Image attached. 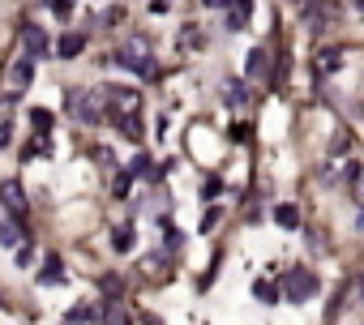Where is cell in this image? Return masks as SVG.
<instances>
[{
	"label": "cell",
	"mask_w": 364,
	"mask_h": 325,
	"mask_svg": "<svg viewBox=\"0 0 364 325\" xmlns=\"http://www.w3.org/2000/svg\"><path fill=\"white\" fill-rule=\"evenodd\" d=\"M112 65H120V69H129V73H137V77H154L159 73V65L150 60V43L137 34V39H129V43H120L112 56H108Z\"/></svg>",
	"instance_id": "cell-1"
},
{
	"label": "cell",
	"mask_w": 364,
	"mask_h": 325,
	"mask_svg": "<svg viewBox=\"0 0 364 325\" xmlns=\"http://www.w3.org/2000/svg\"><path fill=\"white\" fill-rule=\"evenodd\" d=\"M318 291H322L318 269H308V265H291L287 274H283V300H287V304H304V300H313Z\"/></svg>",
	"instance_id": "cell-2"
},
{
	"label": "cell",
	"mask_w": 364,
	"mask_h": 325,
	"mask_svg": "<svg viewBox=\"0 0 364 325\" xmlns=\"http://www.w3.org/2000/svg\"><path fill=\"white\" fill-rule=\"evenodd\" d=\"M99 103H103V112H112V120H116V116L137 112V107H142V94H137L133 86H103V90H99Z\"/></svg>",
	"instance_id": "cell-3"
},
{
	"label": "cell",
	"mask_w": 364,
	"mask_h": 325,
	"mask_svg": "<svg viewBox=\"0 0 364 325\" xmlns=\"http://www.w3.org/2000/svg\"><path fill=\"white\" fill-rule=\"evenodd\" d=\"M65 107H69V116H73L77 125H99V120H103V103H99V90H69Z\"/></svg>",
	"instance_id": "cell-4"
},
{
	"label": "cell",
	"mask_w": 364,
	"mask_h": 325,
	"mask_svg": "<svg viewBox=\"0 0 364 325\" xmlns=\"http://www.w3.org/2000/svg\"><path fill=\"white\" fill-rule=\"evenodd\" d=\"M18 39H22V60H30V65L43 60V56H47V47H51V43H47V30L34 26V22H22Z\"/></svg>",
	"instance_id": "cell-5"
},
{
	"label": "cell",
	"mask_w": 364,
	"mask_h": 325,
	"mask_svg": "<svg viewBox=\"0 0 364 325\" xmlns=\"http://www.w3.org/2000/svg\"><path fill=\"white\" fill-rule=\"evenodd\" d=\"M0 201H5V210H9V214H18V219H26L30 201H26V189H22L18 180H5V184H0Z\"/></svg>",
	"instance_id": "cell-6"
},
{
	"label": "cell",
	"mask_w": 364,
	"mask_h": 325,
	"mask_svg": "<svg viewBox=\"0 0 364 325\" xmlns=\"http://www.w3.org/2000/svg\"><path fill=\"white\" fill-rule=\"evenodd\" d=\"M326 22H330L326 0H304V26L308 30H326Z\"/></svg>",
	"instance_id": "cell-7"
},
{
	"label": "cell",
	"mask_w": 364,
	"mask_h": 325,
	"mask_svg": "<svg viewBox=\"0 0 364 325\" xmlns=\"http://www.w3.org/2000/svg\"><path fill=\"white\" fill-rule=\"evenodd\" d=\"M82 51H86V34H82V30L61 34V43H56V56H61V60H73V56H82Z\"/></svg>",
	"instance_id": "cell-8"
},
{
	"label": "cell",
	"mask_w": 364,
	"mask_h": 325,
	"mask_svg": "<svg viewBox=\"0 0 364 325\" xmlns=\"http://www.w3.org/2000/svg\"><path fill=\"white\" fill-rule=\"evenodd\" d=\"M56 283H65V261L51 253V257L43 261V269H39V287H56Z\"/></svg>",
	"instance_id": "cell-9"
},
{
	"label": "cell",
	"mask_w": 364,
	"mask_h": 325,
	"mask_svg": "<svg viewBox=\"0 0 364 325\" xmlns=\"http://www.w3.org/2000/svg\"><path fill=\"white\" fill-rule=\"evenodd\" d=\"M339 65H343V51H339V47H322V51H318V60H313L318 77H330V73H339Z\"/></svg>",
	"instance_id": "cell-10"
},
{
	"label": "cell",
	"mask_w": 364,
	"mask_h": 325,
	"mask_svg": "<svg viewBox=\"0 0 364 325\" xmlns=\"http://www.w3.org/2000/svg\"><path fill=\"white\" fill-rule=\"evenodd\" d=\"M30 77H34V65H30V60H22V56H18V60H13V65H9V86H13V90H18V94H22V90H26V86H30Z\"/></svg>",
	"instance_id": "cell-11"
},
{
	"label": "cell",
	"mask_w": 364,
	"mask_h": 325,
	"mask_svg": "<svg viewBox=\"0 0 364 325\" xmlns=\"http://www.w3.org/2000/svg\"><path fill=\"white\" fill-rule=\"evenodd\" d=\"M227 30H244L249 26V13H253V0H227Z\"/></svg>",
	"instance_id": "cell-12"
},
{
	"label": "cell",
	"mask_w": 364,
	"mask_h": 325,
	"mask_svg": "<svg viewBox=\"0 0 364 325\" xmlns=\"http://www.w3.org/2000/svg\"><path fill=\"white\" fill-rule=\"evenodd\" d=\"M347 193L356 205H364V162H351L347 167Z\"/></svg>",
	"instance_id": "cell-13"
},
{
	"label": "cell",
	"mask_w": 364,
	"mask_h": 325,
	"mask_svg": "<svg viewBox=\"0 0 364 325\" xmlns=\"http://www.w3.org/2000/svg\"><path fill=\"white\" fill-rule=\"evenodd\" d=\"M22 240H30V231H22V227H18V219H5V223H0V244L18 248Z\"/></svg>",
	"instance_id": "cell-14"
},
{
	"label": "cell",
	"mask_w": 364,
	"mask_h": 325,
	"mask_svg": "<svg viewBox=\"0 0 364 325\" xmlns=\"http://www.w3.org/2000/svg\"><path fill=\"white\" fill-rule=\"evenodd\" d=\"M275 223H279V227H287V231H296V227H300V210H296L291 201L275 205Z\"/></svg>",
	"instance_id": "cell-15"
},
{
	"label": "cell",
	"mask_w": 364,
	"mask_h": 325,
	"mask_svg": "<svg viewBox=\"0 0 364 325\" xmlns=\"http://www.w3.org/2000/svg\"><path fill=\"white\" fill-rule=\"evenodd\" d=\"M116 125H120V133H125L129 141H142V133H146V129H142V116H137V112H129V116H116Z\"/></svg>",
	"instance_id": "cell-16"
},
{
	"label": "cell",
	"mask_w": 364,
	"mask_h": 325,
	"mask_svg": "<svg viewBox=\"0 0 364 325\" xmlns=\"http://www.w3.org/2000/svg\"><path fill=\"white\" fill-rule=\"evenodd\" d=\"M47 150H51V133H34V137H30V141L22 146V158L30 162L34 154H47Z\"/></svg>",
	"instance_id": "cell-17"
},
{
	"label": "cell",
	"mask_w": 364,
	"mask_h": 325,
	"mask_svg": "<svg viewBox=\"0 0 364 325\" xmlns=\"http://www.w3.org/2000/svg\"><path fill=\"white\" fill-rule=\"evenodd\" d=\"M266 60H270V56H266V47H253V51H249L244 73H249V77H262V73H266Z\"/></svg>",
	"instance_id": "cell-18"
},
{
	"label": "cell",
	"mask_w": 364,
	"mask_h": 325,
	"mask_svg": "<svg viewBox=\"0 0 364 325\" xmlns=\"http://www.w3.org/2000/svg\"><path fill=\"white\" fill-rule=\"evenodd\" d=\"M244 98H249V86H244V82H227V86H223V103H227V107H240Z\"/></svg>",
	"instance_id": "cell-19"
},
{
	"label": "cell",
	"mask_w": 364,
	"mask_h": 325,
	"mask_svg": "<svg viewBox=\"0 0 364 325\" xmlns=\"http://www.w3.org/2000/svg\"><path fill=\"white\" fill-rule=\"evenodd\" d=\"M103 317V308L99 304H77L73 312H69V325H82V321H99Z\"/></svg>",
	"instance_id": "cell-20"
},
{
	"label": "cell",
	"mask_w": 364,
	"mask_h": 325,
	"mask_svg": "<svg viewBox=\"0 0 364 325\" xmlns=\"http://www.w3.org/2000/svg\"><path fill=\"white\" fill-rule=\"evenodd\" d=\"M133 240H137V236H133V227H116V231H112V248H116V253H129V248H133Z\"/></svg>",
	"instance_id": "cell-21"
},
{
	"label": "cell",
	"mask_w": 364,
	"mask_h": 325,
	"mask_svg": "<svg viewBox=\"0 0 364 325\" xmlns=\"http://www.w3.org/2000/svg\"><path fill=\"white\" fill-rule=\"evenodd\" d=\"M30 125H34V133H51V125H56V120H51L47 107H34V112H30Z\"/></svg>",
	"instance_id": "cell-22"
},
{
	"label": "cell",
	"mask_w": 364,
	"mask_h": 325,
	"mask_svg": "<svg viewBox=\"0 0 364 325\" xmlns=\"http://www.w3.org/2000/svg\"><path fill=\"white\" fill-rule=\"evenodd\" d=\"M150 162H154L150 154H137V158H133V167H129V176H154V167H150Z\"/></svg>",
	"instance_id": "cell-23"
},
{
	"label": "cell",
	"mask_w": 364,
	"mask_h": 325,
	"mask_svg": "<svg viewBox=\"0 0 364 325\" xmlns=\"http://www.w3.org/2000/svg\"><path fill=\"white\" fill-rule=\"evenodd\" d=\"M253 295H257V300H262V304H275V295H279V287L262 279V283H257V287H253Z\"/></svg>",
	"instance_id": "cell-24"
},
{
	"label": "cell",
	"mask_w": 364,
	"mask_h": 325,
	"mask_svg": "<svg viewBox=\"0 0 364 325\" xmlns=\"http://www.w3.org/2000/svg\"><path fill=\"white\" fill-rule=\"evenodd\" d=\"M163 244H168V253H176V248L184 244V236H180V231H176L172 223H163Z\"/></svg>",
	"instance_id": "cell-25"
},
{
	"label": "cell",
	"mask_w": 364,
	"mask_h": 325,
	"mask_svg": "<svg viewBox=\"0 0 364 325\" xmlns=\"http://www.w3.org/2000/svg\"><path fill=\"white\" fill-rule=\"evenodd\" d=\"M129 184H133V176H129V172H120V176L112 180V197H125V193H129Z\"/></svg>",
	"instance_id": "cell-26"
},
{
	"label": "cell",
	"mask_w": 364,
	"mask_h": 325,
	"mask_svg": "<svg viewBox=\"0 0 364 325\" xmlns=\"http://www.w3.org/2000/svg\"><path fill=\"white\" fill-rule=\"evenodd\" d=\"M47 5H51V13H56V18H69L77 0H47Z\"/></svg>",
	"instance_id": "cell-27"
},
{
	"label": "cell",
	"mask_w": 364,
	"mask_h": 325,
	"mask_svg": "<svg viewBox=\"0 0 364 325\" xmlns=\"http://www.w3.org/2000/svg\"><path fill=\"white\" fill-rule=\"evenodd\" d=\"M90 154H94V158H99V162H103V167H112V162H116V154H112V150H108V146H94V150H90Z\"/></svg>",
	"instance_id": "cell-28"
},
{
	"label": "cell",
	"mask_w": 364,
	"mask_h": 325,
	"mask_svg": "<svg viewBox=\"0 0 364 325\" xmlns=\"http://www.w3.org/2000/svg\"><path fill=\"white\" fill-rule=\"evenodd\" d=\"M347 146H351V133H339V137H334V141H330V154H343V150H347Z\"/></svg>",
	"instance_id": "cell-29"
},
{
	"label": "cell",
	"mask_w": 364,
	"mask_h": 325,
	"mask_svg": "<svg viewBox=\"0 0 364 325\" xmlns=\"http://www.w3.org/2000/svg\"><path fill=\"white\" fill-rule=\"evenodd\" d=\"M249 129H253V125H232V141H249V137H253Z\"/></svg>",
	"instance_id": "cell-30"
},
{
	"label": "cell",
	"mask_w": 364,
	"mask_h": 325,
	"mask_svg": "<svg viewBox=\"0 0 364 325\" xmlns=\"http://www.w3.org/2000/svg\"><path fill=\"white\" fill-rule=\"evenodd\" d=\"M215 223H219V210H206V214H201V231H211Z\"/></svg>",
	"instance_id": "cell-31"
},
{
	"label": "cell",
	"mask_w": 364,
	"mask_h": 325,
	"mask_svg": "<svg viewBox=\"0 0 364 325\" xmlns=\"http://www.w3.org/2000/svg\"><path fill=\"white\" fill-rule=\"evenodd\" d=\"M120 18H125V9H108V13H103V18H99V22H103V26H116V22H120Z\"/></svg>",
	"instance_id": "cell-32"
},
{
	"label": "cell",
	"mask_w": 364,
	"mask_h": 325,
	"mask_svg": "<svg viewBox=\"0 0 364 325\" xmlns=\"http://www.w3.org/2000/svg\"><path fill=\"white\" fill-rule=\"evenodd\" d=\"M180 43H184V47H201V34H197V30H184Z\"/></svg>",
	"instance_id": "cell-33"
},
{
	"label": "cell",
	"mask_w": 364,
	"mask_h": 325,
	"mask_svg": "<svg viewBox=\"0 0 364 325\" xmlns=\"http://www.w3.org/2000/svg\"><path fill=\"white\" fill-rule=\"evenodd\" d=\"M13 141V125H0V150H5Z\"/></svg>",
	"instance_id": "cell-34"
},
{
	"label": "cell",
	"mask_w": 364,
	"mask_h": 325,
	"mask_svg": "<svg viewBox=\"0 0 364 325\" xmlns=\"http://www.w3.org/2000/svg\"><path fill=\"white\" fill-rule=\"evenodd\" d=\"M201 5H206V9H223V5H227V0H201Z\"/></svg>",
	"instance_id": "cell-35"
},
{
	"label": "cell",
	"mask_w": 364,
	"mask_h": 325,
	"mask_svg": "<svg viewBox=\"0 0 364 325\" xmlns=\"http://www.w3.org/2000/svg\"><path fill=\"white\" fill-rule=\"evenodd\" d=\"M356 231L364 236V205H360V219H356Z\"/></svg>",
	"instance_id": "cell-36"
},
{
	"label": "cell",
	"mask_w": 364,
	"mask_h": 325,
	"mask_svg": "<svg viewBox=\"0 0 364 325\" xmlns=\"http://www.w3.org/2000/svg\"><path fill=\"white\" fill-rule=\"evenodd\" d=\"M351 5H356V9H360V13H364V0H351Z\"/></svg>",
	"instance_id": "cell-37"
},
{
	"label": "cell",
	"mask_w": 364,
	"mask_h": 325,
	"mask_svg": "<svg viewBox=\"0 0 364 325\" xmlns=\"http://www.w3.org/2000/svg\"><path fill=\"white\" fill-rule=\"evenodd\" d=\"M360 295H364V274H360Z\"/></svg>",
	"instance_id": "cell-38"
}]
</instances>
